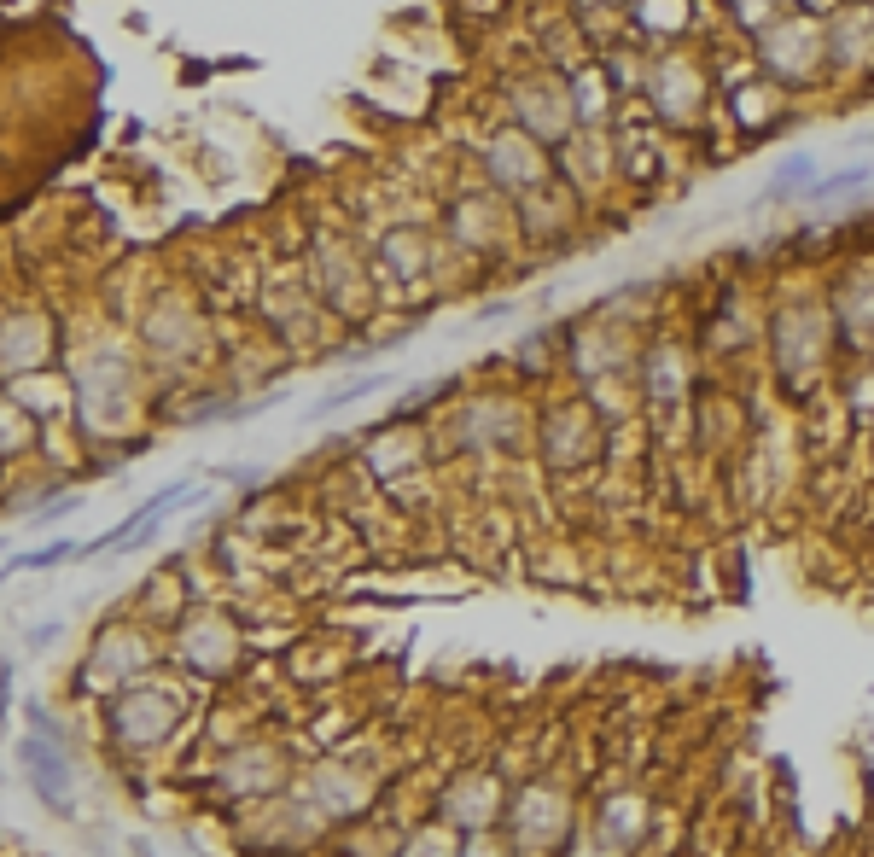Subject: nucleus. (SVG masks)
Masks as SVG:
<instances>
[{
  "label": "nucleus",
  "instance_id": "nucleus-6",
  "mask_svg": "<svg viewBox=\"0 0 874 857\" xmlns=\"http://www.w3.org/2000/svg\"><path fill=\"white\" fill-rule=\"evenodd\" d=\"M146 659H152V648H146L140 636H129V630H105V642L94 648V671H100V677H135V671H146Z\"/></svg>",
  "mask_w": 874,
  "mask_h": 857
},
{
  "label": "nucleus",
  "instance_id": "nucleus-9",
  "mask_svg": "<svg viewBox=\"0 0 874 857\" xmlns=\"http://www.w3.org/2000/svg\"><path fill=\"white\" fill-rule=\"evenodd\" d=\"M601 823H606V834H618V840H636L641 823H647V811H641V799H612Z\"/></svg>",
  "mask_w": 874,
  "mask_h": 857
},
{
  "label": "nucleus",
  "instance_id": "nucleus-3",
  "mask_svg": "<svg viewBox=\"0 0 874 857\" xmlns=\"http://www.w3.org/2000/svg\"><path fill=\"white\" fill-rule=\"evenodd\" d=\"M169 723H175V700L164 694H129L123 706H117V729H123V741H164Z\"/></svg>",
  "mask_w": 874,
  "mask_h": 857
},
{
  "label": "nucleus",
  "instance_id": "nucleus-10",
  "mask_svg": "<svg viewBox=\"0 0 874 857\" xmlns=\"http://www.w3.org/2000/svg\"><path fill=\"white\" fill-rule=\"evenodd\" d=\"M799 181H810V158H805V152H793V158H787V164L775 170V181L764 187V199H787V193H793Z\"/></svg>",
  "mask_w": 874,
  "mask_h": 857
},
{
  "label": "nucleus",
  "instance_id": "nucleus-11",
  "mask_svg": "<svg viewBox=\"0 0 874 857\" xmlns=\"http://www.w3.org/2000/svg\"><path fill=\"white\" fill-rule=\"evenodd\" d=\"M869 164H851V170H834V175H822L816 181V199H834V193H851V187H863L869 181Z\"/></svg>",
  "mask_w": 874,
  "mask_h": 857
},
{
  "label": "nucleus",
  "instance_id": "nucleus-7",
  "mask_svg": "<svg viewBox=\"0 0 874 857\" xmlns=\"http://www.w3.org/2000/svg\"><path fill=\"white\" fill-rule=\"evenodd\" d=\"M18 753H24V770H30V782H41V793L53 799V811H65V764H59V753H53L47 741H35V735L24 741V747H18Z\"/></svg>",
  "mask_w": 874,
  "mask_h": 857
},
{
  "label": "nucleus",
  "instance_id": "nucleus-8",
  "mask_svg": "<svg viewBox=\"0 0 874 857\" xmlns=\"http://www.w3.org/2000/svg\"><path fill=\"white\" fill-rule=\"evenodd\" d=\"M187 659L199 665V671H228V659H234V636L210 618V624H193L187 630Z\"/></svg>",
  "mask_w": 874,
  "mask_h": 857
},
{
  "label": "nucleus",
  "instance_id": "nucleus-1",
  "mask_svg": "<svg viewBox=\"0 0 874 857\" xmlns=\"http://www.w3.org/2000/svg\"><path fill=\"white\" fill-rule=\"evenodd\" d=\"M513 828H519V846L525 852H554L560 840H566V828H572V805H566V793L560 788H525L519 793V805H513Z\"/></svg>",
  "mask_w": 874,
  "mask_h": 857
},
{
  "label": "nucleus",
  "instance_id": "nucleus-12",
  "mask_svg": "<svg viewBox=\"0 0 874 857\" xmlns=\"http://www.w3.org/2000/svg\"><path fill=\"white\" fill-rule=\"evenodd\" d=\"M373 385H385V379H350V385H338L333 397H321L315 409H321V414H327V409H344V403H356V397H368Z\"/></svg>",
  "mask_w": 874,
  "mask_h": 857
},
{
  "label": "nucleus",
  "instance_id": "nucleus-2",
  "mask_svg": "<svg viewBox=\"0 0 874 857\" xmlns=\"http://www.w3.org/2000/svg\"><path fill=\"white\" fill-rule=\"evenodd\" d=\"M496 805H502V788L490 782V776H461L455 788L443 793V817L461 828H484L496 817Z\"/></svg>",
  "mask_w": 874,
  "mask_h": 857
},
{
  "label": "nucleus",
  "instance_id": "nucleus-4",
  "mask_svg": "<svg viewBox=\"0 0 874 857\" xmlns=\"http://www.w3.org/2000/svg\"><path fill=\"white\" fill-rule=\"evenodd\" d=\"M490 164H496V175L507 187H537L542 181V152L525 135H502L490 146Z\"/></svg>",
  "mask_w": 874,
  "mask_h": 857
},
{
  "label": "nucleus",
  "instance_id": "nucleus-13",
  "mask_svg": "<svg viewBox=\"0 0 874 857\" xmlns=\"http://www.w3.org/2000/svg\"><path fill=\"white\" fill-rule=\"evenodd\" d=\"M70 554V543H53V549H35V554H24V560H12V572H30V566H59Z\"/></svg>",
  "mask_w": 874,
  "mask_h": 857
},
{
  "label": "nucleus",
  "instance_id": "nucleus-5",
  "mask_svg": "<svg viewBox=\"0 0 874 857\" xmlns=\"http://www.w3.org/2000/svg\"><path fill=\"white\" fill-rule=\"evenodd\" d=\"M519 100H525L519 111H525V123H531L537 135H566V123H572V100H566V88L537 82V88H525Z\"/></svg>",
  "mask_w": 874,
  "mask_h": 857
}]
</instances>
